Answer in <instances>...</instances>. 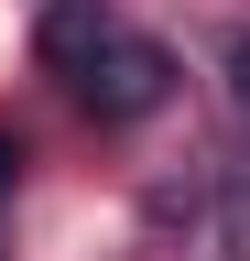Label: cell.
I'll return each instance as SVG.
<instances>
[{"label":"cell","instance_id":"obj_1","mask_svg":"<svg viewBox=\"0 0 250 261\" xmlns=\"http://www.w3.org/2000/svg\"><path fill=\"white\" fill-rule=\"evenodd\" d=\"M217 65H229V109H239V130H250V33H229Z\"/></svg>","mask_w":250,"mask_h":261}]
</instances>
